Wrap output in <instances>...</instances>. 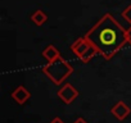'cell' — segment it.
Wrapping results in <instances>:
<instances>
[{"instance_id": "cell-1", "label": "cell", "mask_w": 131, "mask_h": 123, "mask_svg": "<svg viewBox=\"0 0 131 123\" xmlns=\"http://www.w3.org/2000/svg\"><path fill=\"white\" fill-rule=\"evenodd\" d=\"M90 44L98 50L99 55L109 60L126 44V28L111 14L105 13L85 35Z\"/></svg>"}, {"instance_id": "cell-2", "label": "cell", "mask_w": 131, "mask_h": 123, "mask_svg": "<svg viewBox=\"0 0 131 123\" xmlns=\"http://www.w3.org/2000/svg\"><path fill=\"white\" fill-rule=\"evenodd\" d=\"M41 71L54 85L58 86L73 73V67L66 59L59 56L53 61H48V64H45Z\"/></svg>"}, {"instance_id": "cell-3", "label": "cell", "mask_w": 131, "mask_h": 123, "mask_svg": "<svg viewBox=\"0 0 131 123\" xmlns=\"http://www.w3.org/2000/svg\"><path fill=\"white\" fill-rule=\"evenodd\" d=\"M71 50L79 59L82 60V63H89L96 54H99L98 50L90 44V41L85 36L75 40V42H72L71 45Z\"/></svg>"}, {"instance_id": "cell-4", "label": "cell", "mask_w": 131, "mask_h": 123, "mask_svg": "<svg viewBox=\"0 0 131 123\" xmlns=\"http://www.w3.org/2000/svg\"><path fill=\"white\" fill-rule=\"evenodd\" d=\"M58 97L64 103V104H72L77 96H79V91L71 85V83H66L64 86H62V89L58 91Z\"/></svg>"}, {"instance_id": "cell-5", "label": "cell", "mask_w": 131, "mask_h": 123, "mask_svg": "<svg viewBox=\"0 0 131 123\" xmlns=\"http://www.w3.org/2000/svg\"><path fill=\"white\" fill-rule=\"evenodd\" d=\"M111 113H112L118 120H123V119H126V118L128 117V114L131 113V109L128 108V105H127L125 101L119 100V101H117V103L111 108Z\"/></svg>"}, {"instance_id": "cell-6", "label": "cell", "mask_w": 131, "mask_h": 123, "mask_svg": "<svg viewBox=\"0 0 131 123\" xmlns=\"http://www.w3.org/2000/svg\"><path fill=\"white\" fill-rule=\"evenodd\" d=\"M10 96H12V99L17 103V104H19V105H23L30 97H31V92L25 87V86H17L14 90H13V92L10 94Z\"/></svg>"}, {"instance_id": "cell-7", "label": "cell", "mask_w": 131, "mask_h": 123, "mask_svg": "<svg viewBox=\"0 0 131 123\" xmlns=\"http://www.w3.org/2000/svg\"><path fill=\"white\" fill-rule=\"evenodd\" d=\"M41 54H42V56H44L48 61H53V60H55L57 58L62 56L60 53H59V50H58L54 45H48V46L42 50Z\"/></svg>"}, {"instance_id": "cell-8", "label": "cell", "mask_w": 131, "mask_h": 123, "mask_svg": "<svg viewBox=\"0 0 131 123\" xmlns=\"http://www.w3.org/2000/svg\"><path fill=\"white\" fill-rule=\"evenodd\" d=\"M31 21L36 24V26H42L46 21H48V14L41 10V9H37L35 10L32 14H31Z\"/></svg>"}, {"instance_id": "cell-9", "label": "cell", "mask_w": 131, "mask_h": 123, "mask_svg": "<svg viewBox=\"0 0 131 123\" xmlns=\"http://www.w3.org/2000/svg\"><path fill=\"white\" fill-rule=\"evenodd\" d=\"M121 17H122L128 24H131V5H127V7L123 9V12L121 13Z\"/></svg>"}, {"instance_id": "cell-10", "label": "cell", "mask_w": 131, "mask_h": 123, "mask_svg": "<svg viewBox=\"0 0 131 123\" xmlns=\"http://www.w3.org/2000/svg\"><path fill=\"white\" fill-rule=\"evenodd\" d=\"M126 39H127V44L131 45V26L126 30Z\"/></svg>"}, {"instance_id": "cell-11", "label": "cell", "mask_w": 131, "mask_h": 123, "mask_svg": "<svg viewBox=\"0 0 131 123\" xmlns=\"http://www.w3.org/2000/svg\"><path fill=\"white\" fill-rule=\"evenodd\" d=\"M50 123H64V120H62L59 117H55V118H54V119H53Z\"/></svg>"}, {"instance_id": "cell-12", "label": "cell", "mask_w": 131, "mask_h": 123, "mask_svg": "<svg viewBox=\"0 0 131 123\" xmlns=\"http://www.w3.org/2000/svg\"><path fill=\"white\" fill-rule=\"evenodd\" d=\"M73 123H88V122H86L84 118H81V117H80V118H77V119H76Z\"/></svg>"}]
</instances>
